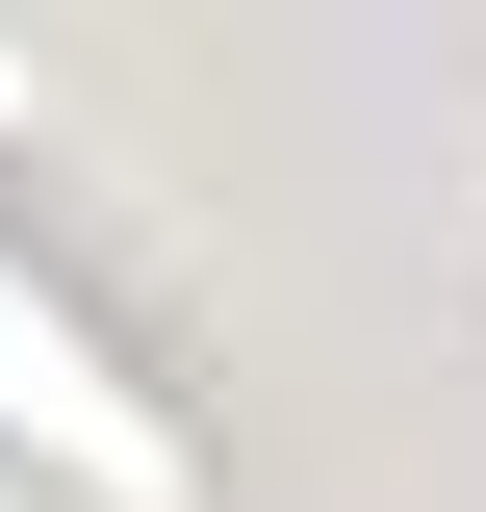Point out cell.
I'll return each mask as SVG.
<instances>
[{"label":"cell","mask_w":486,"mask_h":512,"mask_svg":"<svg viewBox=\"0 0 486 512\" xmlns=\"http://www.w3.org/2000/svg\"><path fill=\"white\" fill-rule=\"evenodd\" d=\"M0 436H26V461H77V487H128V512L180 487V461H154V410L103 384V333H77L52 282H26V256H0Z\"/></svg>","instance_id":"6da1fadb"}]
</instances>
